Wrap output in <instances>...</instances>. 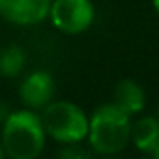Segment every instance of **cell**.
<instances>
[{
  "label": "cell",
  "mask_w": 159,
  "mask_h": 159,
  "mask_svg": "<svg viewBox=\"0 0 159 159\" xmlns=\"http://www.w3.org/2000/svg\"><path fill=\"white\" fill-rule=\"evenodd\" d=\"M26 67V51L21 45H6L0 49V77L17 79Z\"/></svg>",
  "instance_id": "obj_9"
},
{
  "label": "cell",
  "mask_w": 159,
  "mask_h": 159,
  "mask_svg": "<svg viewBox=\"0 0 159 159\" xmlns=\"http://www.w3.org/2000/svg\"><path fill=\"white\" fill-rule=\"evenodd\" d=\"M112 103L122 109L125 114L131 118L142 114L146 107V92L142 84L135 79H122L116 83L114 92H112Z\"/></svg>",
  "instance_id": "obj_7"
},
{
  "label": "cell",
  "mask_w": 159,
  "mask_h": 159,
  "mask_svg": "<svg viewBox=\"0 0 159 159\" xmlns=\"http://www.w3.org/2000/svg\"><path fill=\"white\" fill-rule=\"evenodd\" d=\"M56 83L51 71L47 69H34L23 77V81L17 86V96L23 107L32 111H41L54 99Z\"/></svg>",
  "instance_id": "obj_5"
},
{
  "label": "cell",
  "mask_w": 159,
  "mask_h": 159,
  "mask_svg": "<svg viewBox=\"0 0 159 159\" xmlns=\"http://www.w3.org/2000/svg\"><path fill=\"white\" fill-rule=\"evenodd\" d=\"M8 114H10V109H8L4 103H0V124L6 120V116H8Z\"/></svg>",
  "instance_id": "obj_11"
},
{
  "label": "cell",
  "mask_w": 159,
  "mask_h": 159,
  "mask_svg": "<svg viewBox=\"0 0 159 159\" xmlns=\"http://www.w3.org/2000/svg\"><path fill=\"white\" fill-rule=\"evenodd\" d=\"M0 144L10 159H36L43 153L47 144V133L41 122L39 111L17 109L10 111L2 122Z\"/></svg>",
  "instance_id": "obj_1"
},
{
  "label": "cell",
  "mask_w": 159,
  "mask_h": 159,
  "mask_svg": "<svg viewBox=\"0 0 159 159\" xmlns=\"http://www.w3.org/2000/svg\"><path fill=\"white\" fill-rule=\"evenodd\" d=\"M131 144L144 155L159 144V118L155 114H139L131 122Z\"/></svg>",
  "instance_id": "obj_8"
},
{
  "label": "cell",
  "mask_w": 159,
  "mask_h": 159,
  "mask_svg": "<svg viewBox=\"0 0 159 159\" xmlns=\"http://www.w3.org/2000/svg\"><path fill=\"white\" fill-rule=\"evenodd\" d=\"M58 157H64V159H88V157H92V150L88 146H83V142L62 144L60 150H58Z\"/></svg>",
  "instance_id": "obj_10"
},
{
  "label": "cell",
  "mask_w": 159,
  "mask_h": 159,
  "mask_svg": "<svg viewBox=\"0 0 159 159\" xmlns=\"http://www.w3.org/2000/svg\"><path fill=\"white\" fill-rule=\"evenodd\" d=\"M152 6H153V10H155V13L159 15V0H152Z\"/></svg>",
  "instance_id": "obj_13"
},
{
  "label": "cell",
  "mask_w": 159,
  "mask_h": 159,
  "mask_svg": "<svg viewBox=\"0 0 159 159\" xmlns=\"http://www.w3.org/2000/svg\"><path fill=\"white\" fill-rule=\"evenodd\" d=\"M6 157V153H4V148H2V144H0V159H4Z\"/></svg>",
  "instance_id": "obj_14"
},
{
  "label": "cell",
  "mask_w": 159,
  "mask_h": 159,
  "mask_svg": "<svg viewBox=\"0 0 159 159\" xmlns=\"http://www.w3.org/2000/svg\"><path fill=\"white\" fill-rule=\"evenodd\" d=\"M39 114L47 139H52L56 144L62 146L86 140L90 114L77 103L69 99H52Z\"/></svg>",
  "instance_id": "obj_3"
},
{
  "label": "cell",
  "mask_w": 159,
  "mask_h": 159,
  "mask_svg": "<svg viewBox=\"0 0 159 159\" xmlns=\"http://www.w3.org/2000/svg\"><path fill=\"white\" fill-rule=\"evenodd\" d=\"M51 0H0V19L15 26H36L47 21Z\"/></svg>",
  "instance_id": "obj_6"
},
{
  "label": "cell",
  "mask_w": 159,
  "mask_h": 159,
  "mask_svg": "<svg viewBox=\"0 0 159 159\" xmlns=\"http://www.w3.org/2000/svg\"><path fill=\"white\" fill-rule=\"evenodd\" d=\"M131 122L133 118L118 109L112 101L101 103L90 114L84 142L92 153L98 155L122 153L131 144Z\"/></svg>",
  "instance_id": "obj_2"
},
{
  "label": "cell",
  "mask_w": 159,
  "mask_h": 159,
  "mask_svg": "<svg viewBox=\"0 0 159 159\" xmlns=\"http://www.w3.org/2000/svg\"><path fill=\"white\" fill-rule=\"evenodd\" d=\"M150 157H153V159H159V144H157V146H155V148L150 152Z\"/></svg>",
  "instance_id": "obj_12"
},
{
  "label": "cell",
  "mask_w": 159,
  "mask_h": 159,
  "mask_svg": "<svg viewBox=\"0 0 159 159\" xmlns=\"http://www.w3.org/2000/svg\"><path fill=\"white\" fill-rule=\"evenodd\" d=\"M47 19L58 32L79 36L92 28L96 21V6L92 0H51Z\"/></svg>",
  "instance_id": "obj_4"
}]
</instances>
